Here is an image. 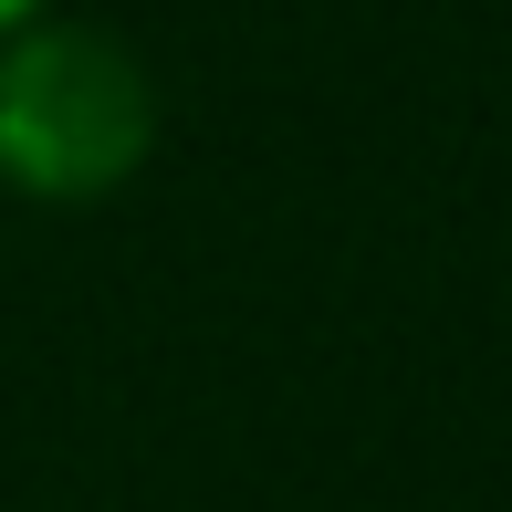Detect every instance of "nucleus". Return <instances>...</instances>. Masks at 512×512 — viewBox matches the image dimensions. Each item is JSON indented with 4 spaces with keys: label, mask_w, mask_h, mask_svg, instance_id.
I'll return each mask as SVG.
<instances>
[{
    "label": "nucleus",
    "mask_w": 512,
    "mask_h": 512,
    "mask_svg": "<svg viewBox=\"0 0 512 512\" xmlns=\"http://www.w3.org/2000/svg\"><path fill=\"white\" fill-rule=\"evenodd\" d=\"M168 105L126 32L105 21H21L0 42V189L32 209H105L147 178Z\"/></svg>",
    "instance_id": "nucleus-1"
},
{
    "label": "nucleus",
    "mask_w": 512,
    "mask_h": 512,
    "mask_svg": "<svg viewBox=\"0 0 512 512\" xmlns=\"http://www.w3.org/2000/svg\"><path fill=\"white\" fill-rule=\"evenodd\" d=\"M42 11H53V0H0V42H11L21 21H42Z\"/></svg>",
    "instance_id": "nucleus-2"
}]
</instances>
